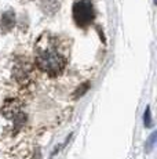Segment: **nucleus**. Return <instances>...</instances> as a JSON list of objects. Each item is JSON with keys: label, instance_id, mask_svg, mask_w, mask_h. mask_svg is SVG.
I'll use <instances>...</instances> for the list:
<instances>
[{"label": "nucleus", "instance_id": "nucleus-1", "mask_svg": "<svg viewBox=\"0 0 157 159\" xmlns=\"http://www.w3.org/2000/svg\"><path fill=\"white\" fill-rule=\"evenodd\" d=\"M36 64L43 72L51 76L59 75L66 66V53L59 46L58 39L51 35H43L35 47Z\"/></svg>", "mask_w": 157, "mask_h": 159}, {"label": "nucleus", "instance_id": "nucleus-2", "mask_svg": "<svg viewBox=\"0 0 157 159\" xmlns=\"http://www.w3.org/2000/svg\"><path fill=\"white\" fill-rule=\"evenodd\" d=\"M73 18L78 26H88L94 21L95 11L94 6L90 0H78L73 6Z\"/></svg>", "mask_w": 157, "mask_h": 159}, {"label": "nucleus", "instance_id": "nucleus-3", "mask_svg": "<svg viewBox=\"0 0 157 159\" xmlns=\"http://www.w3.org/2000/svg\"><path fill=\"white\" fill-rule=\"evenodd\" d=\"M15 24V15L11 11H7L2 15V28L4 29H11Z\"/></svg>", "mask_w": 157, "mask_h": 159}, {"label": "nucleus", "instance_id": "nucleus-4", "mask_svg": "<svg viewBox=\"0 0 157 159\" xmlns=\"http://www.w3.org/2000/svg\"><path fill=\"white\" fill-rule=\"evenodd\" d=\"M143 122H145V126L146 127H152V116H150V108L147 107L146 111H145V115H143Z\"/></svg>", "mask_w": 157, "mask_h": 159}, {"label": "nucleus", "instance_id": "nucleus-5", "mask_svg": "<svg viewBox=\"0 0 157 159\" xmlns=\"http://www.w3.org/2000/svg\"><path fill=\"white\" fill-rule=\"evenodd\" d=\"M155 139H156V133H153L152 136L149 137V141H147V145H146V148L149 149V151H150V149L153 148V144H155V141H156Z\"/></svg>", "mask_w": 157, "mask_h": 159}]
</instances>
